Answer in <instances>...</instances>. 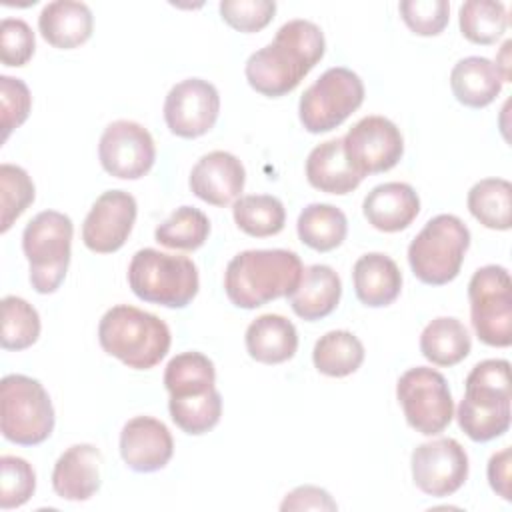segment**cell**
Returning a JSON list of instances; mask_svg holds the SVG:
<instances>
[{
    "instance_id": "obj_1",
    "label": "cell",
    "mask_w": 512,
    "mask_h": 512,
    "mask_svg": "<svg viewBox=\"0 0 512 512\" xmlns=\"http://www.w3.org/2000/svg\"><path fill=\"white\" fill-rule=\"evenodd\" d=\"M324 50L326 40L320 26L302 18L288 20L270 44L250 54L246 80L262 96H284L322 60Z\"/></svg>"
},
{
    "instance_id": "obj_2",
    "label": "cell",
    "mask_w": 512,
    "mask_h": 512,
    "mask_svg": "<svg viewBox=\"0 0 512 512\" xmlns=\"http://www.w3.org/2000/svg\"><path fill=\"white\" fill-rule=\"evenodd\" d=\"M302 272V260L292 250H244L228 262L224 290L234 306L254 310L276 298L294 294Z\"/></svg>"
},
{
    "instance_id": "obj_3",
    "label": "cell",
    "mask_w": 512,
    "mask_h": 512,
    "mask_svg": "<svg viewBox=\"0 0 512 512\" xmlns=\"http://www.w3.org/2000/svg\"><path fill=\"white\" fill-rule=\"evenodd\" d=\"M466 392L458 404V424L474 442H490L510 428V362L490 358L466 376Z\"/></svg>"
},
{
    "instance_id": "obj_4",
    "label": "cell",
    "mask_w": 512,
    "mask_h": 512,
    "mask_svg": "<svg viewBox=\"0 0 512 512\" xmlns=\"http://www.w3.org/2000/svg\"><path fill=\"white\" fill-rule=\"evenodd\" d=\"M102 350L134 370L154 368L170 350V328L156 314L130 304L106 310L98 324Z\"/></svg>"
},
{
    "instance_id": "obj_5",
    "label": "cell",
    "mask_w": 512,
    "mask_h": 512,
    "mask_svg": "<svg viewBox=\"0 0 512 512\" xmlns=\"http://www.w3.org/2000/svg\"><path fill=\"white\" fill-rule=\"evenodd\" d=\"M128 284L144 302L184 308L198 294L200 278L196 264L188 256L142 248L130 260Z\"/></svg>"
},
{
    "instance_id": "obj_6",
    "label": "cell",
    "mask_w": 512,
    "mask_h": 512,
    "mask_svg": "<svg viewBox=\"0 0 512 512\" xmlns=\"http://www.w3.org/2000/svg\"><path fill=\"white\" fill-rule=\"evenodd\" d=\"M468 246V226L454 214H438L410 242L408 264L420 282L444 286L460 274Z\"/></svg>"
},
{
    "instance_id": "obj_7",
    "label": "cell",
    "mask_w": 512,
    "mask_h": 512,
    "mask_svg": "<svg viewBox=\"0 0 512 512\" xmlns=\"http://www.w3.org/2000/svg\"><path fill=\"white\" fill-rule=\"evenodd\" d=\"M74 226L70 216L44 210L38 212L22 232V250L30 264V284L38 294H52L64 282Z\"/></svg>"
},
{
    "instance_id": "obj_8",
    "label": "cell",
    "mask_w": 512,
    "mask_h": 512,
    "mask_svg": "<svg viewBox=\"0 0 512 512\" xmlns=\"http://www.w3.org/2000/svg\"><path fill=\"white\" fill-rule=\"evenodd\" d=\"M0 430L20 446L42 444L54 430V406L44 386L24 374L0 382Z\"/></svg>"
},
{
    "instance_id": "obj_9",
    "label": "cell",
    "mask_w": 512,
    "mask_h": 512,
    "mask_svg": "<svg viewBox=\"0 0 512 512\" xmlns=\"http://www.w3.org/2000/svg\"><path fill=\"white\" fill-rule=\"evenodd\" d=\"M362 102L364 84L360 76L344 66H334L304 90L298 116L310 134H322L338 128Z\"/></svg>"
},
{
    "instance_id": "obj_10",
    "label": "cell",
    "mask_w": 512,
    "mask_h": 512,
    "mask_svg": "<svg viewBox=\"0 0 512 512\" xmlns=\"http://www.w3.org/2000/svg\"><path fill=\"white\" fill-rule=\"evenodd\" d=\"M470 320L480 342L496 348L512 344V282L504 266L478 268L468 282Z\"/></svg>"
},
{
    "instance_id": "obj_11",
    "label": "cell",
    "mask_w": 512,
    "mask_h": 512,
    "mask_svg": "<svg viewBox=\"0 0 512 512\" xmlns=\"http://www.w3.org/2000/svg\"><path fill=\"white\" fill-rule=\"evenodd\" d=\"M396 398L406 422L424 436L440 434L454 418V402L446 378L428 366L406 370L396 382Z\"/></svg>"
},
{
    "instance_id": "obj_12",
    "label": "cell",
    "mask_w": 512,
    "mask_h": 512,
    "mask_svg": "<svg viewBox=\"0 0 512 512\" xmlns=\"http://www.w3.org/2000/svg\"><path fill=\"white\" fill-rule=\"evenodd\" d=\"M342 144L348 162L362 178L392 170L404 154V138L398 126L384 116L358 120L346 132Z\"/></svg>"
},
{
    "instance_id": "obj_13",
    "label": "cell",
    "mask_w": 512,
    "mask_h": 512,
    "mask_svg": "<svg viewBox=\"0 0 512 512\" xmlns=\"http://www.w3.org/2000/svg\"><path fill=\"white\" fill-rule=\"evenodd\" d=\"M98 158L110 176L120 180H138L154 166V138L134 120H114L100 136Z\"/></svg>"
},
{
    "instance_id": "obj_14",
    "label": "cell",
    "mask_w": 512,
    "mask_h": 512,
    "mask_svg": "<svg viewBox=\"0 0 512 512\" xmlns=\"http://www.w3.org/2000/svg\"><path fill=\"white\" fill-rule=\"evenodd\" d=\"M410 466L414 484L436 498L458 492L468 478V454L454 438H438L416 446Z\"/></svg>"
},
{
    "instance_id": "obj_15",
    "label": "cell",
    "mask_w": 512,
    "mask_h": 512,
    "mask_svg": "<svg viewBox=\"0 0 512 512\" xmlns=\"http://www.w3.org/2000/svg\"><path fill=\"white\" fill-rule=\"evenodd\" d=\"M220 112V94L202 78H186L170 88L164 100V120L172 134L198 138L214 128Z\"/></svg>"
},
{
    "instance_id": "obj_16",
    "label": "cell",
    "mask_w": 512,
    "mask_h": 512,
    "mask_svg": "<svg viewBox=\"0 0 512 512\" xmlns=\"http://www.w3.org/2000/svg\"><path fill=\"white\" fill-rule=\"evenodd\" d=\"M136 198L124 190H108L96 198L82 224V242L96 254L120 250L136 222Z\"/></svg>"
},
{
    "instance_id": "obj_17",
    "label": "cell",
    "mask_w": 512,
    "mask_h": 512,
    "mask_svg": "<svg viewBox=\"0 0 512 512\" xmlns=\"http://www.w3.org/2000/svg\"><path fill=\"white\" fill-rule=\"evenodd\" d=\"M174 454L168 426L152 416H134L120 432V456L134 472L162 470Z\"/></svg>"
},
{
    "instance_id": "obj_18",
    "label": "cell",
    "mask_w": 512,
    "mask_h": 512,
    "mask_svg": "<svg viewBox=\"0 0 512 512\" xmlns=\"http://www.w3.org/2000/svg\"><path fill=\"white\" fill-rule=\"evenodd\" d=\"M188 182L200 200L212 206H228L244 190L246 170L234 154L214 150L194 164Z\"/></svg>"
},
{
    "instance_id": "obj_19",
    "label": "cell",
    "mask_w": 512,
    "mask_h": 512,
    "mask_svg": "<svg viewBox=\"0 0 512 512\" xmlns=\"http://www.w3.org/2000/svg\"><path fill=\"white\" fill-rule=\"evenodd\" d=\"M102 454L92 444H74L60 454L52 470L54 492L72 502L92 498L100 488Z\"/></svg>"
},
{
    "instance_id": "obj_20",
    "label": "cell",
    "mask_w": 512,
    "mask_h": 512,
    "mask_svg": "<svg viewBox=\"0 0 512 512\" xmlns=\"http://www.w3.org/2000/svg\"><path fill=\"white\" fill-rule=\"evenodd\" d=\"M368 224L380 232L408 228L420 212V198L406 182H384L374 186L362 204Z\"/></svg>"
},
{
    "instance_id": "obj_21",
    "label": "cell",
    "mask_w": 512,
    "mask_h": 512,
    "mask_svg": "<svg viewBox=\"0 0 512 512\" xmlns=\"http://www.w3.org/2000/svg\"><path fill=\"white\" fill-rule=\"evenodd\" d=\"M94 16L84 2L56 0L42 8L38 30L42 38L60 50H72L92 36Z\"/></svg>"
},
{
    "instance_id": "obj_22",
    "label": "cell",
    "mask_w": 512,
    "mask_h": 512,
    "mask_svg": "<svg viewBox=\"0 0 512 512\" xmlns=\"http://www.w3.org/2000/svg\"><path fill=\"white\" fill-rule=\"evenodd\" d=\"M352 280L356 298L370 308L392 304L402 290V272L398 264L382 252L360 256L352 268Z\"/></svg>"
},
{
    "instance_id": "obj_23",
    "label": "cell",
    "mask_w": 512,
    "mask_h": 512,
    "mask_svg": "<svg viewBox=\"0 0 512 512\" xmlns=\"http://www.w3.org/2000/svg\"><path fill=\"white\" fill-rule=\"evenodd\" d=\"M306 178L312 188L326 194H348L362 182V176L344 154L342 138H332L312 148L306 158Z\"/></svg>"
},
{
    "instance_id": "obj_24",
    "label": "cell",
    "mask_w": 512,
    "mask_h": 512,
    "mask_svg": "<svg viewBox=\"0 0 512 512\" xmlns=\"http://www.w3.org/2000/svg\"><path fill=\"white\" fill-rule=\"evenodd\" d=\"M340 296V276L326 264H312L304 268L298 288L288 298L296 316L314 322L332 314L340 302Z\"/></svg>"
},
{
    "instance_id": "obj_25",
    "label": "cell",
    "mask_w": 512,
    "mask_h": 512,
    "mask_svg": "<svg viewBox=\"0 0 512 512\" xmlns=\"http://www.w3.org/2000/svg\"><path fill=\"white\" fill-rule=\"evenodd\" d=\"M246 350L262 364H282L298 350L296 326L280 314H262L246 328Z\"/></svg>"
},
{
    "instance_id": "obj_26",
    "label": "cell",
    "mask_w": 512,
    "mask_h": 512,
    "mask_svg": "<svg viewBox=\"0 0 512 512\" xmlns=\"http://www.w3.org/2000/svg\"><path fill=\"white\" fill-rule=\"evenodd\" d=\"M502 84L504 80L498 68L484 56L462 58L450 72L452 94L468 108H484L492 104L500 94Z\"/></svg>"
},
{
    "instance_id": "obj_27",
    "label": "cell",
    "mask_w": 512,
    "mask_h": 512,
    "mask_svg": "<svg viewBox=\"0 0 512 512\" xmlns=\"http://www.w3.org/2000/svg\"><path fill=\"white\" fill-rule=\"evenodd\" d=\"M472 348L466 326L452 316H438L428 322L420 334L422 356L436 366H454L462 362Z\"/></svg>"
},
{
    "instance_id": "obj_28",
    "label": "cell",
    "mask_w": 512,
    "mask_h": 512,
    "mask_svg": "<svg viewBox=\"0 0 512 512\" xmlns=\"http://www.w3.org/2000/svg\"><path fill=\"white\" fill-rule=\"evenodd\" d=\"M298 238L316 252H330L338 248L348 232L344 212L332 204H308L296 222Z\"/></svg>"
},
{
    "instance_id": "obj_29",
    "label": "cell",
    "mask_w": 512,
    "mask_h": 512,
    "mask_svg": "<svg viewBox=\"0 0 512 512\" xmlns=\"http://www.w3.org/2000/svg\"><path fill=\"white\" fill-rule=\"evenodd\" d=\"M216 384V370L202 352L176 354L164 370V386L170 398H190L210 392Z\"/></svg>"
},
{
    "instance_id": "obj_30",
    "label": "cell",
    "mask_w": 512,
    "mask_h": 512,
    "mask_svg": "<svg viewBox=\"0 0 512 512\" xmlns=\"http://www.w3.org/2000/svg\"><path fill=\"white\" fill-rule=\"evenodd\" d=\"M312 362L320 374L344 378L362 366L364 346L348 330H330L314 344Z\"/></svg>"
},
{
    "instance_id": "obj_31",
    "label": "cell",
    "mask_w": 512,
    "mask_h": 512,
    "mask_svg": "<svg viewBox=\"0 0 512 512\" xmlns=\"http://www.w3.org/2000/svg\"><path fill=\"white\" fill-rule=\"evenodd\" d=\"M470 214L490 230L512 226V184L504 178H484L468 190Z\"/></svg>"
},
{
    "instance_id": "obj_32",
    "label": "cell",
    "mask_w": 512,
    "mask_h": 512,
    "mask_svg": "<svg viewBox=\"0 0 512 512\" xmlns=\"http://www.w3.org/2000/svg\"><path fill=\"white\" fill-rule=\"evenodd\" d=\"M236 226L254 238H266L282 232L286 222L284 204L270 194L240 196L232 206Z\"/></svg>"
},
{
    "instance_id": "obj_33",
    "label": "cell",
    "mask_w": 512,
    "mask_h": 512,
    "mask_svg": "<svg viewBox=\"0 0 512 512\" xmlns=\"http://www.w3.org/2000/svg\"><path fill=\"white\" fill-rule=\"evenodd\" d=\"M208 234L210 220L202 210L194 206L176 208L154 230L156 242L174 250H196L208 240Z\"/></svg>"
},
{
    "instance_id": "obj_34",
    "label": "cell",
    "mask_w": 512,
    "mask_h": 512,
    "mask_svg": "<svg viewBox=\"0 0 512 512\" xmlns=\"http://www.w3.org/2000/svg\"><path fill=\"white\" fill-rule=\"evenodd\" d=\"M460 32L474 44H494L508 28V12L502 2L468 0L458 12Z\"/></svg>"
},
{
    "instance_id": "obj_35",
    "label": "cell",
    "mask_w": 512,
    "mask_h": 512,
    "mask_svg": "<svg viewBox=\"0 0 512 512\" xmlns=\"http://www.w3.org/2000/svg\"><path fill=\"white\" fill-rule=\"evenodd\" d=\"M170 418L174 424L192 436L212 430L222 416V396L216 388L202 396L190 398H170L168 400Z\"/></svg>"
},
{
    "instance_id": "obj_36",
    "label": "cell",
    "mask_w": 512,
    "mask_h": 512,
    "mask_svg": "<svg viewBox=\"0 0 512 512\" xmlns=\"http://www.w3.org/2000/svg\"><path fill=\"white\" fill-rule=\"evenodd\" d=\"M40 336V316L32 304L20 296L2 298V334L4 350L30 348Z\"/></svg>"
},
{
    "instance_id": "obj_37",
    "label": "cell",
    "mask_w": 512,
    "mask_h": 512,
    "mask_svg": "<svg viewBox=\"0 0 512 512\" xmlns=\"http://www.w3.org/2000/svg\"><path fill=\"white\" fill-rule=\"evenodd\" d=\"M36 190L28 172L14 164L0 166V232H8L14 220L34 202Z\"/></svg>"
},
{
    "instance_id": "obj_38",
    "label": "cell",
    "mask_w": 512,
    "mask_h": 512,
    "mask_svg": "<svg viewBox=\"0 0 512 512\" xmlns=\"http://www.w3.org/2000/svg\"><path fill=\"white\" fill-rule=\"evenodd\" d=\"M36 490L34 468L20 456L0 458V508L10 510L26 504Z\"/></svg>"
},
{
    "instance_id": "obj_39",
    "label": "cell",
    "mask_w": 512,
    "mask_h": 512,
    "mask_svg": "<svg viewBox=\"0 0 512 512\" xmlns=\"http://www.w3.org/2000/svg\"><path fill=\"white\" fill-rule=\"evenodd\" d=\"M404 24L418 36L440 34L450 18L446 0H402L398 4Z\"/></svg>"
},
{
    "instance_id": "obj_40",
    "label": "cell",
    "mask_w": 512,
    "mask_h": 512,
    "mask_svg": "<svg viewBox=\"0 0 512 512\" xmlns=\"http://www.w3.org/2000/svg\"><path fill=\"white\" fill-rule=\"evenodd\" d=\"M218 8L230 28L246 34L266 28L276 14V2L270 0H222Z\"/></svg>"
},
{
    "instance_id": "obj_41",
    "label": "cell",
    "mask_w": 512,
    "mask_h": 512,
    "mask_svg": "<svg viewBox=\"0 0 512 512\" xmlns=\"http://www.w3.org/2000/svg\"><path fill=\"white\" fill-rule=\"evenodd\" d=\"M0 106H2V142L10 132L22 126L32 108V96L28 86L20 78L0 76Z\"/></svg>"
},
{
    "instance_id": "obj_42",
    "label": "cell",
    "mask_w": 512,
    "mask_h": 512,
    "mask_svg": "<svg viewBox=\"0 0 512 512\" xmlns=\"http://www.w3.org/2000/svg\"><path fill=\"white\" fill-rule=\"evenodd\" d=\"M32 28L22 18H4L0 24V56L4 66H24L34 54Z\"/></svg>"
},
{
    "instance_id": "obj_43",
    "label": "cell",
    "mask_w": 512,
    "mask_h": 512,
    "mask_svg": "<svg viewBox=\"0 0 512 512\" xmlns=\"http://www.w3.org/2000/svg\"><path fill=\"white\" fill-rule=\"evenodd\" d=\"M338 508V504L332 500V496L318 486H298L294 488L290 494H286V498L280 504V510H328L334 512Z\"/></svg>"
},
{
    "instance_id": "obj_44",
    "label": "cell",
    "mask_w": 512,
    "mask_h": 512,
    "mask_svg": "<svg viewBox=\"0 0 512 512\" xmlns=\"http://www.w3.org/2000/svg\"><path fill=\"white\" fill-rule=\"evenodd\" d=\"M510 466H512V450L510 446L502 448L500 452L492 454L488 460V482L490 488L502 496L504 500H510Z\"/></svg>"
},
{
    "instance_id": "obj_45",
    "label": "cell",
    "mask_w": 512,
    "mask_h": 512,
    "mask_svg": "<svg viewBox=\"0 0 512 512\" xmlns=\"http://www.w3.org/2000/svg\"><path fill=\"white\" fill-rule=\"evenodd\" d=\"M510 46H512V40H506L504 46H502V50H500V54H498V58H496V62H494V66L498 68V72H500V76H502L504 82L510 80V58H508Z\"/></svg>"
}]
</instances>
